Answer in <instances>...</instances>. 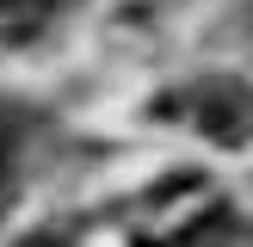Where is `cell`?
<instances>
[{"mask_svg":"<svg viewBox=\"0 0 253 247\" xmlns=\"http://www.w3.org/2000/svg\"><path fill=\"white\" fill-rule=\"evenodd\" d=\"M49 12H56V0H0V19L12 25H43Z\"/></svg>","mask_w":253,"mask_h":247,"instance_id":"obj_2","label":"cell"},{"mask_svg":"<svg viewBox=\"0 0 253 247\" xmlns=\"http://www.w3.org/2000/svg\"><path fill=\"white\" fill-rule=\"evenodd\" d=\"M19 247H62L56 235H31V241H19Z\"/></svg>","mask_w":253,"mask_h":247,"instance_id":"obj_3","label":"cell"},{"mask_svg":"<svg viewBox=\"0 0 253 247\" xmlns=\"http://www.w3.org/2000/svg\"><path fill=\"white\" fill-rule=\"evenodd\" d=\"M0 173H6V136H0Z\"/></svg>","mask_w":253,"mask_h":247,"instance_id":"obj_4","label":"cell"},{"mask_svg":"<svg viewBox=\"0 0 253 247\" xmlns=\"http://www.w3.org/2000/svg\"><path fill=\"white\" fill-rule=\"evenodd\" d=\"M247 118H253V99L241 93V86H204L198 93V130H210V136H222V142H235V136L247 130Z\"/></svg>","mask_w":253,"mask_h":247,"instance_id":"obj_1","label":"cell"}]
</instances>
